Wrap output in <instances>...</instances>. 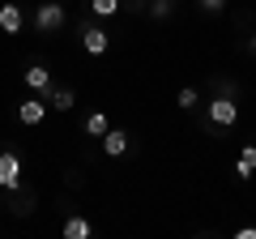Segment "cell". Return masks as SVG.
Listing matches in <instances>:
<instances>
[{
  "mask_svg": "<svg viewBox=\"0 0 256 239\" xmlns=\"http://www.w3.org/2000/svg\"><path fill=\"white\" fill-rule=\"evenodd\" d=\"M175 102H180L184 111H192V107H196V90H192V86H184V90H180V98H175Z\"/></svg>",
  "mask_w": 256,
  "mask_h": 239,
  "instance_id": "cell-14",
  "label": "cell"
},
{
  "mask_svg": "<svg viewBox=\"0 0 256 239\" xmlns=\"http://www.w3.org/2000/svg\"><path fill=\"white\" fill-rule=\"evenodd\" d=\"M171 4H175V0H154V4H150V18H158V22H162L166 13H171Z\"/></svg>",
  "mask_w": 256,
  "mask_h": 239,
  "instance_id": "cell-15",
  "label": "cell"
},
{
  "mask_svg": "<svg viewBox=\"0 0 256 239\" xmlns=\"http://www.w3.org/2000/svg\"><path fill=\"white\" fill-rule=\"evenodd\" d=\"M73 102H77V94L68 90V86H64V90H56V94H52V107H56V111H68V107H73Z\"/></svg>",
  "mask_w": 256,
  "mask_h": 239,
  "instance_id": "cell-12",
  "label": "cell"
},
{
  "mask_svg": "<svg viewBox=\"0 0 256 239\" xmlns=\"http://www.w3.org/2000/svg\"><path fill=\"white\" fill-rule=\"evenodd\" d=\"M82 47H86L90 56H102V52L111 47V34H107V30H98V26H90V30L82 34Z\"/></svg>",
  "mask_w": 256,
  "mask_h": 239,
  "instance_id": "cell-5",
  "label": "cell"
},
{
  "mask_svg": "<svg viewBox=\"0 0 256 239\" xmlns=\"http://www.w3.org/2000/svg\"><path fill=\"white\" fill-rule=\"evenodd\" d=\"M235 175H239V180H252V175H256V146H244V150H239Z\"/></svg>",
  "mask_w": 256,
  "mask_h": 239,
  "instance_id": "cell-8",
  "label": "cell"
},
{
  "mask_svg": "<svg viewBox=\"0 0 256 239\" xmlns=\"http://www.w3.org/2000/svg\"><path fill=\"white\" fill-rule=\"evenodd\" d=\"M26 86H30V90H47V86H52L47 64H30V68H26Z\"/></svg>",
  "mask_w": 256,
  "mask_h": 239,
  "instance_id": "cell-10",
  "label": "cell"
},
{
  "mask_svg": "<svg viewBox=\"0 0 256 239\" xmlns=\"http://www.w3.org/2000/svg\"><path fill=\"white\" fill-rule=\"evenodd\" d=\"M34 26L43 30V34H56V30L64 26V4H60V0H52V4H38V13H34Z\"/></svg>",
  "mask_w": 256,
  "mask_h": 239,
  "instance_id": "cell-1",
  "label": "cell"
},
{
  "mask_svg": "<svg viewBox=\"0 0 256 239\" xmlns=\"http://www.w3.org/2000/svg\"><path fill=\"white\" fill-rule=\"evenodd\" d=\"M90 9L98 18H111V13H120V0H90Z\"/></svg>",
  "mask_w": 256,
  "mask_h": 239,
  "instance_id": "cell-13",
  "label": "cell"
},
{
  "mask_svg": "<svg viewBox=\"0 0 256 239\" xmlns=\"http://www.w3.org/2000/svg\"><path fill=\"white\" fill-rule=\"evenodd\" d=\"M210 120L218 124V128H230V124L239 120V107H235V98H222V94H218V98L210 102Z\"/></svg>",
  "mask_w": 256,
  "mask_h": 239,
  "instance_id": "cell-3",
  "label": "cell"
},
{
  "mask_svg": "<svg viewBox=\"0 0 256 239\" xmlns=\"http://www.w3.org/2000/svg\"><path fill=\"white\" fill-rule=\"evenodd\" d=\"M43 116H47V102L43 98H26L18 107V120L26 124V128H34V124H43Z\"/></svg>",
  "mask_w": 256,
  "mask_h": 239,
  "instance_id": "cell-4",
  "label": "cell"
},
{
  "mask_svg": "<svg viewBox=\"0 0 256 239\" xmlns=\"http://www.w3.org/2000/svg\"><path fill=\"white\" fill-rule=\"evenodd\" d=\"M60 235H64V239H90V235H94V226H90L86 218H68V222L60 226Z\"/></svg>",
  "mask_w": 256,
  "mask_h": 239,
  "instance_id": "cell-9",
  "label": "cell"
},
{
  "mask_svg": "<svg viewBox=\"0 0 256 239\" xmlns=\"http://www.w3.org/2000/svg\"><path fill=\"white\" fill-rule=\"evenodd\" d=\"M0 188H22V158L13 150L0 154Z\"/></svg>",
  "mask_w": 256,
  "mask_h": 239,
  "instance_id": "cell-2",
  "label": "cell"
},
{
  "mask_svg": "<svg viewBox=\"0 0 256 239\" xmlns=\"http://www.w3.org/2000/svg\"><path fill=\"white\" fill-rule=\"evenodd\" d=\"M102 150H107L111 158L128 154V132H124V128H107V132H102Z\"/></svg>",
  "mask_w": 256,
  "mask_h": 239,
  "instance_id": "cell-6",
  "label": "cell"
},
{
  "mask_svg": "<svg viewBox=\"0 0 256 239\" xmlns=\"http://www.w3.org/2000/svg\"><path fill=\"white\" fill-rule=\"evenodd\" d=\"M235 235H239V239H256V226H239Z\"/></svg>",
  "mask_w": 256,
  "mask_h": 239,
  "instance_id": "cell-18",
  "label": "cell"
},
{
  "mask_svg": "<svg viewBox=\"0 0 256 239\" xmlns=\"http://www.w3.org/2000/svg\"><path fill=\"white\" fill-rule=\"evenodd\" d=\"M111 124H107V116H102V111H94V116H86V132H90L94 141H102V132H107Z\"/></svg>",
  "mask_w": 256,
  "mask_h": 239,
  "instance_id": "cell-11",
  "label": "cell"
},
{
  "mask_svg": "<svg viewBox=\"0 0 256 239\" xmlns=\"http://www.w3.org/2000/svg\"><path fill=\"white\" fill-rule=\"evenodd\" d=\"M22 4H0V30H4V34H18L22 30Z\"/></svg>",
  "mask_w": 256,
  "mask_h": 239,
  "instance_id": "cell-7",
  "label": "cell"
},
{
  "mask_svg": "<svg viewBox=\"0 0 256 239\" xmlns=\"http://www.w3.org/2000/svg\"><path fill=\"white\" fill-rule=\"evenodd\" d=\"M214 90H218L222 98H235V82H222V77H218V82H214Z\"/></svg>",
  "mask_w": 256,
  "mask_h": 239,
  "instance_id": "cell-16",
  "label": "cell"
},
{
  "mask_svg": "<svg viewBox=\"0 0 256 239\" xmlns=\"http://www.w3.org/2000/svg\"><path fill=\"white\" fill-rule=\"evenodd\" d=\"M201 9L205 13H222V9H226V0H201Z\"/></svg>",
  "mask_w": 256,
  "mask_h": 239,
  "instance_id": "cell-17",
  "label": "cell"
},
{
  "mask_svg": "<svg viewBox=\"0 0 256 239\" xmlns=\"http://www.w3.org/2000/svg\"><path fill=\"white\" fill-rule=\"evenodd\" d=\"M60 4H64V0H60Z\"/></svg>",
  "mask_w": 256,
  "mask_h": 239,
  "instance_id": "cell-19",
  "label": "cell"
}]
</instances>
